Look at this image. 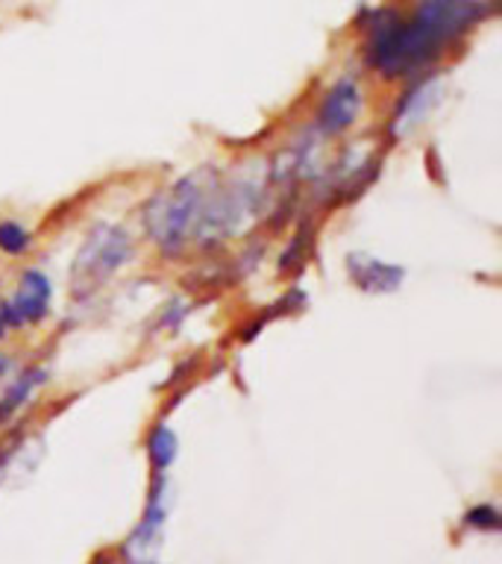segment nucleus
Instances as JSON below:
<instances>
[{"instance_id": "nucleus-1", "label": "nucleus", "mask_w": 502, "mask_h": 564, "mask_svg": "<svg viewBox=\"0 0 502 564\" xmlns=\"http://www.w3.org/2000/svg\"><path fill=\"white\" fill-rule=\"evenodd\" d=\"M493 10L497 0H417L412 15L391 7L376 10L365 24L367 68L388 79L417 77Z\"/></svg>"}, {"instance_id": "nucleus-2", "label": "nucleus", "mask_w": 502, "mask_h": 564, "mask_svg": "<svg viewBox=\"0 0 502 564\" xmlns=\"http://www.w3.org/2000/svg\"><path fill=\"white\" fill-rule=\"evenodd\" d=\"M267 183H271V174L262 162L238 165L227 183L217 179L203 203L191 241L209 248V245H221V238L241 236L244 229H250V224L265 209Z\"/></svg>"}, {"instance_id": "nucleus-3", "label": "nucleus", "mask_w": 502, "mask_h": 564, "mask_svg": "<svg viewBox=\"0 0 502 564\" xmlns=\"http://www.w3.org/2000/svg\"><path fill=\"white\" fill-rule=\"evenodd\" d=\"M217 179H221L217 171L212 165H203V168L179 177L174 186L162 188L145 206V229L162 256L174 259L186 250L198 227L203 203Z\"/></svg>"}, {"instance_id": "nucleus-4", "label": "nucleus", "mask_w": 502, "mask_h": 564, "mask_svg": "<svg viewBox=\"0 0 502 564\" xmlns=\"http://www.w3.org/2000/svg\"><path fill=\"white\" fill-rule=\"evenodd\" d=\"M136 259V241L118 224H98L91 229L71 265V291L74 298H89L121 267Z\"/></svg>"}, {"instance_id": "nucleus-5", "label": "nucleus", "mask_w": 502, "mask_h": 564, "mask_svg": "<svg viewBox=\"0 0 502 564\" xmlns=\"http://www.w3.org/2000/svg\"><path fill=\"white\" fill-rule=\"evenodd\" d=\"M167 515V476L156 474L153 486H150L148 509L141 524L133 529V535L124 544V555L129 564H153L156 562L159 541H162V526H165Z\"/></svg>"}, {"instance_id": "nucleus-6", "label": "nucleus", "mask_w": 502, "mask_h": 564, "mask_svg": "<svg viewBox=\"0 0 502 564\" xmlns=\"http://www.w3.org/2000/svg\"><path fill=\"white\" fill-rule=\"evenodd\" d=\"M412 79L414 83L403 91V98L397 100L394 118L388 124V133H391L394 139H403V136H409L417 124H424L426 115L435 110V103H438L443 95L441 74L424 71V74H417V77Z\"/></svg>"}, {"instance_id": "nucleus-7", "label": "nucleus", "mask_w": 502, "mask_h": 564, "mask_svg": "<svg viewBox=\"0 0 502 564\" xmlns=\"http://www.w3.org/2000/svg\"><path fill=\"white\" fill-rule=\"evenodd\" d=\"M362 103H365V95H362V86L355 83V77L347 74V77L335 79L329 91H326L324 103H321V112H317V136L326 139V136H341V133H347L359 121Z\"/></svg>"}, {"instance_id": "nucleus-8", "label": "nucleus", "mask_w": 502, "mask_h": 564, "mask_svg": "<svg viewBox=\"0 0 502 564\" xmlns=\"http://www.w3.org/2000/svg\"><path fill=\"white\" fill-rule=\"evenodd\" d=\"M347 274L353 279V286L367 291V294H391V291L403 286L405 279L403 267L367 256V253H350L347 256Z\"/></svg>"}, {"instance_id": "nucleus-9", "label": "nucleus", "mask_w": 502, "mask_h": 564, "mask_svg": "<svg viewBox=\"0 0 502 564\" xmlns=\"http://www.w3.org/2000/svg\"><path fill=\"white\" fill-rule=\"evenodd\" d=\"M50 298H53V286H50L48 274H41L39 267H27L21 274L12 306H15L24 324H41L50 315Z\"/></svg>"}, {"instance_id": "nucleus-10", "label": "nucleus", "mask_w": 502, "mask_h": 564, "mask_svg": "<svg viewBox=\"0 0 502 564\" xmlns=\"http://www.w3.org/2000/svg\"><path fill=\"white\" fill-rule=\"evenodd\" d=\"M45 383H48V367H27V371H21L12 379V386L0 394V426L10 424L12 417L30 403Z\"/></svg>"}, {"instance_id": "nucleus-11", "label": "nucleus", "mask_w": 502, "mask_h": 564, "mask_svg": "<svg viewBox=\"0 0 502 564\" xmlns=\"http://www.w3.org/2000/svg\"><path fill=\"white\" fill-rule=\"evenodd\" d=\"M179 453V438L177 433L171 429V426L159 424L148 438V455L153 467H156V474H165L167 467L174 465V459Z\"/></svg>"}, {"instance_id": "nucleus-12", "label": "nucleus", "mask_w": 502, "mask_h": 564, "mask_svg": "<svg viewBox=\"0 0 502 564\" xmlns=\"http://www.w3.org/2000/svg\"><path fill=\"white\" fill-rule=\"evenodd\" d=\"M30 229L21 227L18 221H0V250H3L7 256H21V253L30 250Z\"/></svg>"}, {"instance_id": "nucleus-13", "label": "nucleus", "mask_w": 502, "mask_h": 564, "mask_svg": "<svg viewBox=\"0 0 502 564\" xmlns=\"http://www.w3.org/2000/svg\"><path fill=\"white\" fill-rule=\"evenodd\" d=\"M464 526L473 532H497L500 529V512L488 503L473 505L470 512L464 515Z\"/></svg>"}, {"instance_id": "nucleus-14", "label": "nucleus", "mask_w": 502, "mask_h": 564, "mask_svg": "<svg viewBox=\"0 0 502 564\" xmlns=\"http://www.w3.org/2000/svg\"><path fill=\"white\" fill-rule=\"evenodd\" d=\"M186 315H188V306H183V303H174V300H171V303H167V309H165V315H162V321H159V327H162V329H179V324L186 321Z\"/></svg>"}, {"instance_id": "nucleus-15", "label": "nucleus", "mask_w": 502, "mask_h": 564, "mask_svg": "<svg viewBox=\"0 0 502 564\" xmlns=\"http://www.w3.org/2000/svg\"><path fill=\"white\" fill-rule=\"evenodd\" d=\"M305 238H309V224H303V229L297 233L294 245H291V248H288L286 253H283V262H279V271H288V267L297 265V262H300V259H297V256H300V250H303Z\"/></svg>"}, {"instance_id": "nucleus-16", "label": "nucleus", "mask_w": 502, "mask_h": 564, "mask_svg": "<svg viewBox=\"0 0 502 564\" xmlns=\"http://www.w3.org/2000/svg\"><path fill=\"white\" fill-rule=\"evenodd\" d=\"M15 450H18V438H15L12 444H0V471L10 465V459H12V453H15Z\"/></svg>"}, {"instance_id": "nucleus-17", "label": "nucleus", "mask_w": 502, "mask_h": 564, "mask_svg": "<svg viewBox=\"0 0 502 564\" xmlns=\"http://www.w3.org/2000/svg\"><path fill=\"white\" fill-rule=\"evenodd\" d=\"M12 371H18V362L12 356H7V353H0V376L12 374Z\"/></svg>"}, {"instance_id": "nucleus-18", "label": "nucleus", "mask_w": 502, "mask_h": 564, "mask_svg": "<svg viewBox=\"0 0 502 564\" xmlns=\"http://www.w3.org/2000/svg\"><path fill=\"white\" fill-rule=\"evenodd\" d=\"M7 333H10V327H7V321L0 317V338H7Z\"/></svg>"}, {"instance_id": "nucleus-19", "label": "nucleus", "mask_w": 502, "mask_h": 564, "mask_svg": "<svg viewBox=\"0 0 502 564\" xmlns=\"http://www.w3.org/2000/svg\"><path fill=\"white\" fill-rule=\"evenodd\" d=\"M95 564H118V562H112V559H106V562H95Z\"/></svg>"}]
</instances>
